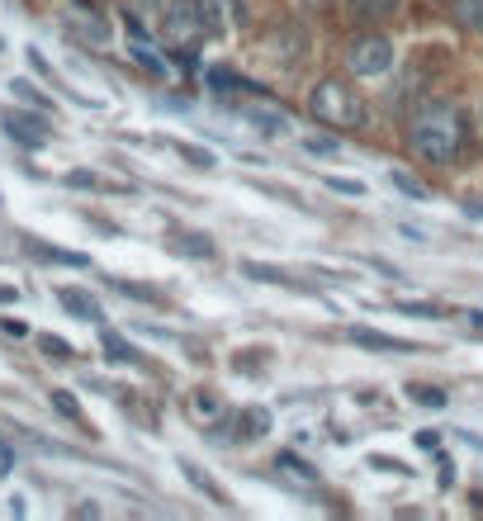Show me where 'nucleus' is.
<instances>
[{"label":"nucleus","instance_id":"nucleus-11","mask_svg":"<svg viewBox=\"0 0 483 521\" xmlns=\"http://www.w3.org/2000/svg\"><path fill=\"white\" fill-rule=\"evenodd\" d=\"M176 252L195 256V261H209V256H214V237H204V233H176Z\"/></svg>","mask_w":483,"mask_h":521},{"label":"nucleus","instance_id":"nucleus-12","mask_svg":"<svg viewBox=\"0 0 483 521\" xmlns=\"http://www.w3.org/2000/svg\"><path fill=\"white\" fill-rule=\"evenodd\" d=\"M180 474H185V479H190V484H195L199 493H204V498H214V503H223V488H218L214 479H209V474H204V469L195 465V460H180Z\"/></svg>","mask_w":483,"mask_h":521},{"label":"nucleus","instance_id":"nucleus-20","mask_svg":"<svg viewBox=\"0 0 483 521\" xmlns=\"http://www.w3.org/2000/svg\"><path fill=\"white\" fill-rule=\"evenodd\" d=\"M176 152H180V157H185V162H190V166H204V171H209V166H214V152H204V147L176 143Z\"/></svg>","mask_w":483,"mask_h":521},{"label":"nucleus","instance_id":"nucleus-7","mask_svg":"<svg viewBox=\"0 0 483 521\" xmlns=\"http://www.w3.org/2000/svg\"><path fill=\"white\" fill-rule=\"evenodd\" d=\"M398 5H403V0H351V15H356L360 24H384L389 15H398Z\"/></svg>","mask_w":483,"mask_h":521},{"label":"nucleus","instance_id":"nucleus-27","mask_svg":"<svg viewBox=\"0 0 483 521\" xmlns=\"http://www.w3.org/2000/svg\"><path fill=\"white\" fill-rule=\"evenodd\" d=\"M15 95H19V100H29V105H48V100H43V95H38L29 81H15Z\"/></svg>","mask_w":483,"mask_h":521},{"label":"nucleus","instance_id":"nucleus-2","mask_svg":"<svg viewBox=\"0 0 483 521\" xmlns=\"http://www.w3.org/2000/svg\"><path fill=\"white\" fill-rule=\"evenodd\" d=\"M308 109H313V119H322V124L337 128V133L365 128V119H370L365 95H360L351 81H337V76H327V81H318V86H313V95H308Z\"/></svg>","mask_w":483,"mask_h":521},{"label":"nucleus","instance_id":"nucleus-23","mask_svg":"<svg viewBox=\"0 0 483 521\" xmlns=\"http://www.w3.org/2000/svg\"><path fill=\"white\" fill-rule=\"evenodd\" d=\"M133 57H138V62H143V67H147V72H152V76H161V72H166V62H161L157 53H147L143 43H138V48H133Z\"/></svg>","mask_w":483,"mask_h":521},{"label":"nucleus","instance_id":"nucleus-33","mask_svg":"<svg viewBox=\"0 0 483 521\" xmlns=\"http://www.w3.org/2000/svg\"><path fill=\"white\" fill-rule=\"evenodd\" d=\"M138 5H147V10H157V5H161V0H138Z\"/></svg>","mask_w":483,"mask_h":521},{"label":"nucleus","instance_id":"nucleus-19","mask_svg":"<svg viewBox=\"0 0 483 521\" xmlns=\"http://www.w3.org/2000/svg\"><path fill=\"white\" fill-rule=\"evenodd\" d=\"M100 342H105V356H114V360H138V351H133L124 337H114V332H105Z\"/></svg>","mask_w":483,"mask_h":521},{"label":"nucleus","instance_id":"nucleus-30","mask_svg":"<svg viewBox=\"0 0 483 521\" xmlns=\"http://www.w3.org/2000/svg\"><path fill=\"white\" fill-rule=\"evenodd\" d=\"M0 332H5V337H29V327L15 323V318H10V323H0Z\"/></svg>","mask_w":483,"mask_h":521},{"label":"nucleus","instance_id":"nucleus-17","mask_svg":"<svg viewBox=\"0 0 483 521\" xmlns=\"http://www.w3.org/2000/svg\"><path fill=\"white\" fill-rule=\"evenodd\" d=\"M209 86H214V90H256L251 81H242V76H233V72H223V67L209 72Z\"/></svg>","mask_w":483,"mask_h":521},{"label":"nucleus","instance_id":"nucleus-26","mask_svg":"<svg viewBox=\"0 0 483 521\" xmlns=\"http://www.w3.org/2000/svg\"><path fill=\"white\" fill-rule=\"evenodd\" d=\"M327 185H332V190H341V195H365V185H360V180H346V176H332Z\"/></svg>","mask_w":483,"mask_h":521},{"label":"nucleus","instance_id":"nucleus-5","mask_svg":"<svg viewBox=\"0 0 483 521\" xmlns=\"http://www.w3.org/2000/svg\"><path fill=\"white\" fill-rule=\"evenodd\" d=\"M0 124H5V133H10L19 147H29V152H38V147L48 143V133H53V128H48V119L24 114V109H5V119H0Z\"/></svg>","mask_w":483,"mask_h":521},{"label":"nucleus","instance_id":"nucleus-24","mask_svg":"<svg viewBox=\"0 0 483 521\" xmlns=\"http://www.w3.org/2000/svg\"><path fill=\"white\" fill-rule=\"evenodd\" d=\"M53 408H57L62 417H81V408H76V398L67 394V389H57V394H53Z\"/></svg>","mask_w":483,"mask_h":521},{"label":"nucleus","instance_id":"nucleus-6","mask_svg":"<svg viewBox=\"0 0 483 521\" xmlns=\"http://www.w3.org/2000/svg\"><path fill=\"white\" fill-rule=\"evenodd\" d=\"M199 5H204L209 34H223L228 24H242V19H247V5H242V0H199Z\"/></svg>","mask_w":483,"mask_h":521},{"label":"nucleus","instance_id":"nucleus-29","mask_svg":"<svg viewBox=\"0 0 483 521\" xmlns=\"http://www.w3.org/2000/svg\"><path fill=\"white\" fill-rule=\"evenodd\" d=\"M43 351H48V356H72V346L57 342V337H43Z\"/></svg>","mask_w":483,"mask_h":521},{"label":"nucleus","instance_id":"nucleus-13","mask_svg":"<svg viewBox=\"0 0 483 521\" xmlns=\"http://www.w3.org/2000/svg\"><path fill=\"white\" fill-rule=\"evenodd\" d=\"M351 342L370 346V351H412L408 342H394V337H379V332H365V327H351Z\"/></svg>","mask_w":483,"mask_h":521},{"label":"nucleus","instance_id":"nucleus-18","mask_svg":"<svg viewBox=\"0 0 483 521\" xmlns=\"http://www.w3.org/2000/svg\"><path fill=\"white\" fill-rule=\"evenodd\" d=\"M398 185V195H412V199H431V190L427 185H417V180L408 176V171H394V176H389Z\"/></svg>","mask_w":483,"mask_h":521},{"label":"nucleus","instance_id":"nucleus-16","mask_svg":"<svg viewBox=\"0 0 483 521\" xmlns=\"http://www.w3.org/2000/svg\"><path fill=\"white\" fill-rule=\"evenodd\" d=\"M408 398L412 403H427V408H446V394L431 389V384H408Z\"/></svg>","mask_w":483,"mask_h":521},{"label":"nucleus","instance_id":"nucleus-31","mask_svg":"<svg viewBox=\"0 0 483 521\" xmlns=\"http://www.w3.org/2000/svg\"><path fill=\"white\" fill-rule=\"evenodd\" d=\"M417 446H422V450H436V446H441V436H436V432H417Z\"/></svg>","mask_w":483,"mask_h":521},{"label":"nucleus","instance_id":"nucleus-28","mask_svg":"<svg viewBox=\"0 0 483 521\" xmlns=\"http://www.w3.org/2000/svg\"><path fill=\"white\" fill-rule=\"evenodd\" d=\"M67 185H76V190H95L100 180L90 176V171H72V176H67Z\"/></svg>","mask_w":483,"mask_h":521},{"label":"nucleus","instance_id":"nucleus-22","mask_svg":"<svg viewBox=\"0 0 483 521\" xmlns=\"http://www.w3.org/2000/svg\"><path fill=\"white\" fill-rule=\"evenodd\" d=\"M242 432H247V436H266L270 432V413H266V408H251L247 427H242Z\"/></svg>","mask_w":483,"mask_h":521},{"label":"nucleus","instance_id":"nucleus-8","mask_svg":"<svg viewBox=\"0 0 483 521\" xmlns=\"http://www.w3.org/2000/svg\"><path fill=\"white\" fill-rule=\"evenodd\" d=\"M57 294H62V308H67L72 318H86V323H95V318H100V304L90 299L86 289H57Z\"/></svg>","mask_w":483,"mask_h":521},{"label":"nucleus","instance_id":"nucleus-25","mask_svg":"<svg viewBox=\"0 0 483 521\" xmlns=\"http://www.w3.org/2000/svg\"><path fill=\"white\" fill-rule=\"evenodd\" d=\"M280 465H285V469H294V474H304L308 484H313V479H318V469H313V465H304V460H299V455H280Z\"/></svg>","mask_w":483,"mask_h":521},{"label":"nucleus","instance_id":"nucleus-14","mask_svg":"<svg viewBox=\"0 0 483 521\" xmlns=\"http://www.w3.org/2000/svg\"><path fill=\"white\" fill-rule=\"evenodd\" d=\"M242 275H247V280H266V285H294V280H289L285 270H275V266H256V261H247V266H242Z\"/></svg>","mask_w":483,"mask_h":521},{"label":"nucleus","instance_id":"nucleus-21","mask_svg":"<svg viewBox=\"0 0 483 521\" xmlns=\"http://www.w3.org/2000/svg\"><path fill=\"white\" fill-rule=\"evenodd\" d=\"M304 152H313V157H332V152H337V138H327V133H313V138H304Z\"/></svg>","mask_w":483,"mask_h":521},{"label":"nucleus","instance_id":"nucleus-4","mask_svg":"<svg viewBox=\"0 0 483 521\" xmlns=\"http://www.w3.org/2000/svg\"><path fill=\"white\" fill-rule=\"evenodd\" d=\"M346 62H351L356 76H370V81H375V76H389V67H394V43L384 34H360L356 43H351V57H346Z\"/></svg>","mask_w":483,"mask_h":521},{"label":"nucleus","instance_id":"nucleus-9","mask_svg":"<svg viewBox=\"0 0 483 521\" xmlns=\"http://www.w3.org/2000/svg\"><path fill=\"white\" fill-rule=\"evenodd\" d=\"M450 15H455V24H460V29H469V34H483V0H455V5H450Z\"/></svg>","mask_w":483,"mask_h":521},{"label":"nucleus","instance_id":"nucleus-15","mask_svg":"<svg viewBox=\"0 0 483 521\" xmlns=\"http://www.w3.org/2000/svg\"><path fill=\"white\" fill-rule=\"evenodd\" d=\"M247 124L261 128V133H285V119H280V114H270V109H247Z\"/></svg>","mask_w":483,"mask_h":521},{"label":"nucleus","instance_id":"nucleus-3","mask_svg":"<svg viewBox=\"0 0 483 521\" xmlns=\"http://www.w3.org/2000/svg\"><path fill=\"white\" fill-rule=\"evenodd\" d=\"M161 34L171 38V43H199V38L209 34V24H204V5L199 0H171L166 10H161Z\"/></svg>","mask_w":483,"mask_h":521},{"label":"nucleus","instance_id":"nucleus-10","mask_svg":"<svg viewBox=\"0 0 483 521\" xmlns=\"http://www.w3.org/2000/svg\"><path fill=\"white\" fill-rule=\"evenodd\" d=\"M29 252H38V261H53V266H90V256L67 252V247H48V242H29Z\"/></svg>","mask_w":483,"mask_h":521},{"label":"nucleus","instance_id":"nucleus-1","mask_svg":"<svg viewBox=\"0 0 483 521\" xmlns=\"http://www.w3.org/2000/svg\"><path fill=\"white\" fill-rule=\"evenodd\" d=\"M412 152L431 166H446L455 162V152L465 143V119L455 105H427L417 119H412V133H408Z\"/></svg>","mask_w":483,"mask_h":521},{"label":"nucleus","instance_id":"nucleus-32","mask_svg":"<svg viewBox=\"0 0 483 521\" xmlns=\"http://www.w3.org/2000/svg\"><path fill=\"white\" fill-rule=\"evenodd\" d=\"M10 299H19V294L10 285H0V304H10Z\"/></svg>","mask_w":483,"mask_h":521}]
</instances>
